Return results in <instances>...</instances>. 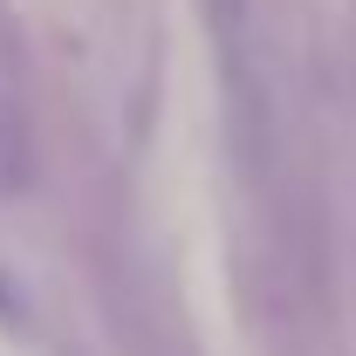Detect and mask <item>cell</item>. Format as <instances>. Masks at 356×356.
I'll return each instance as SVG.
<instances>
[{
    "mask_svg": "<svg viewBox=\"0 0 356 356\" xmlns=\"http://www.w3.org/2000/svg\"><path fill=\"white\" fill-rule=\"evenodd\" d=\"M35 172V144H28V124L14 110V96L0 89V192H21Z\"/></svg>",
    "mask_w": 356,
    "mask_h": 356,
    "instance_id": "cell-1",
    "label": "cell"
}]
</instances>
